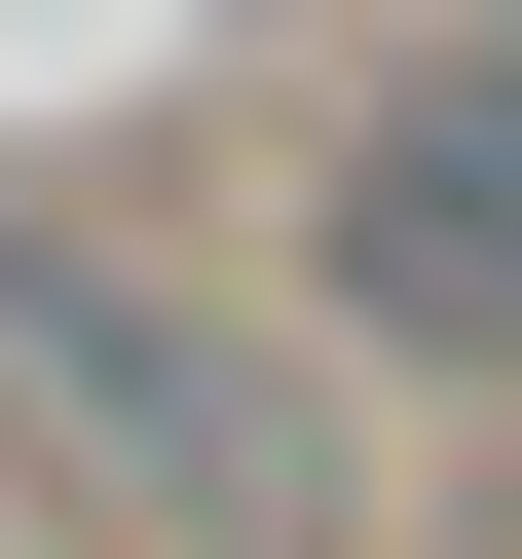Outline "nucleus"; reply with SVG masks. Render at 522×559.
<instances>
[{
  "label": "nucleus",
  "mask_w": 522,
  "mask_h": 559,
  "mask_svg": "<svg viewBox=\"0 0 522 559\" xmlns=\"http://www.w3.org/2000/svg\"><path fill=\"white\" fill-rule=\"evenodd\" d=\"M261 261H299V336H336L373 411H522V112H485L448 38H373V75L299 112Z\"/></svg>",
  "instance_id": "2"
},
{
  "label": "nucleus",
  "mask_w": 522,
  "mask_h": 559,
  "mask_svg": "<svg viewBox=\"0 0 522 559\" xmlns=\"http://www.w3.org/2000/svg\"><path fill=\"white\" fill-rule=\"evenodd\" d=\"M411 38H522V0H411Z\"/></svg>",
  "instance_id": "3"
},
{
  "label": "nucleus",
  "mask_w": 522,
  "mask_h": 559,
  "mask_svg": "<svg viewBox=\"0 0 522 559\" xmlns=\"http://www.w3.org/2000/svg\"><path fill=\"white\" fill-rule=\"evenodd\" d=\"M0 448L112 559H373V373L299 336L261 224H150V187H0Z\"/></svg>",
  "instance_id": "1"
}]
</instances>
